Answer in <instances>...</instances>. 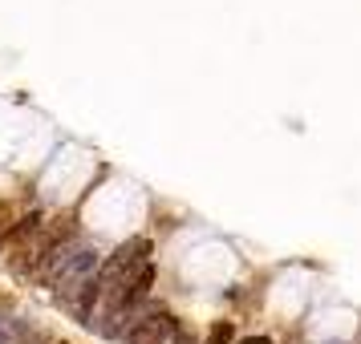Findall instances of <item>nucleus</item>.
<instances>
[{"mask_svg": "<svg viewBox=\"0 0 361 344\" xmlns=\"http://www.w3.org/2000/svg\"><path fill=\"white\" fill-rule=\"evenodd\" d=\"M102 267L98 247L90 243H66L49 263H45V284L57 295H78L94 284V272Z\"/></svg>", "mask_w": 361, "mask_h": 344, "instance_id": "1", "label": "nucleus"}, {"mask_svg": "<svg viewBox=\"0 0 361 344\" xmlns=\"http://www.w3.org/2000/svg\"><path fill=\"white\" fill-rule=\"evenodd\" d=\"M179 332L183 328H179V320H175L171 312L150 308V312H142V316L130 320V328L122 332V344H175Z\"/></svg>", "mask_w": 361, "mask_h": 344, "instance_id": "2", "label": "nucleus"}, {"mask_svg": "<svg viewBox=\"0 0 361 344\" xmlns=\"http://www.w3.org/2000/svg\"><path fill=\"white\" fill-rule=\"evenodd\" d=\"M231 336H235L231 324H228V320H219V324H212V332H207V340H203V344H231Z\"/></svg>", "mask_w": 361, "mask_h": 344, "instance_id": "3", "label": "nucleus"}, {"mask_svg": "<svg viewBox=\"0 0 361 344\" xmlns=\"http://www.w3.org/2000/svg\"><path fill=\"white\" fill-rule=\"evenodd\" d=\"M8 219H13V207H0V243H4V235H8Z\"/></svg>", "mask_w": 361, "mask_h": 344, "instance_id": "4", "label": "nucleus"}, {"mask_svg": "<svg viewBox=\"0 0 361 344\" xmlns=\"http://www.w3.org/2000/svg\"><path fill=\"white\" fill-rule=\"evenodd\" d=\"M240 344H268V336H247V340H240Z\"/></svg>", "mask_w": 361, "mask_h": 344, "instance_id": "5", "label": "nucleus"}]
</instances>
